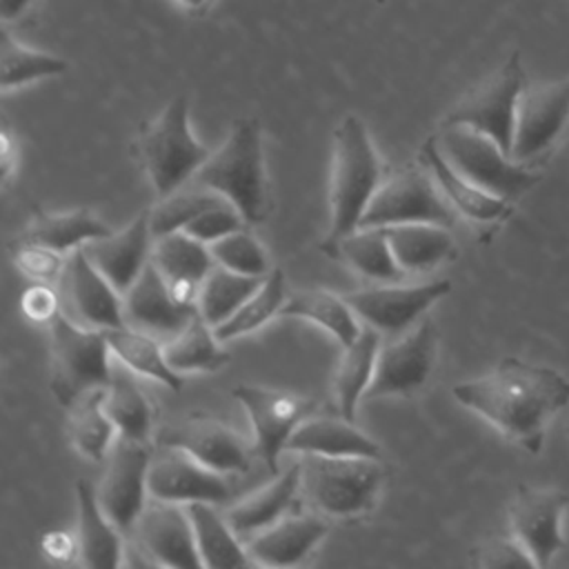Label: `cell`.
Here are the masks:
<instances>
[{"label": "cell", "mask_w": 569, "mask_h": 569, "mask_svg": "<svg viewBox=\"0 0 569 569\" xmlns=\"http://www.w3.org/2000/svg\"><path fill=\"white\" fill-rule=\"evenodd\" d=\"M385 180L382 160L371 142L367 124L349 113L333 131V164L329 187V231L322 251L336 244L362 222L367 207Z\"/></svg>", "instance_id": "7a4b0ae2"}, {"label": "cell", "mask_w": 569, "mask_h": 569, "mask_svg": "<svg viewBox=\"0 0 569 569\" xmlns=\"http://www.w3.org/2000/svg\"><path fill=\"white\" fill-rule=\"evenodd\" d=\"M36 0H0V18L2 22H16L22 20L31 9Z\"/></svg>", "instance_id": "7dc6e473"}, {"label": "cell", "mask_w": 569, "mask_h": 569, "mask_svg": "<svg viewBox=\"0 0 569 569\" xmlns=\"http://www.w3.org/2000/svg\"><path fill=\"white\" fill-rule=\"evenodd\" d=\"M196 313V307H184L173 300L153 262L144 267L140 278L122 296L124 325L153 336L162 345L178 336Z\"/></svg>", "instance_id": "ffe728a7"}, {"label": "cell", "mask_w": 569, "mask_h": 569, "mask_svg": "<svg viewBox=\"0 0 569 569\" xmlns=\"http://www.w3.org/2000/svg\"><path fill=\"white\" fill-rule=\"evenodd\" d=\"M284 284H287L284 273L280 269H271L262 278L258 289L238 307V311H233L222 325L213 329L216 338L222 342V340L251 333L260 329L264 322H269L271 318L280 316V309L289 298Z\"/></svg>", "instance_id": "f35d334b"}, {"label": "cell", "mask_w": 569, "mask_h": 569, "mask_svg": "<svg viewBox=\"0 0 569 569\" xmlns=\"http://www.w3.org/2000/svg\"><path fill=\"white\" fill-rule=\"evenodd\" d=\"M280 316L302 318L320 325L340 342V347L351 345L362 331V320L356 316L347 298H340L327 289H305L291 293L280 309Z\"/></svg>", "instance_id": "d6a6232c"}, {"label": "cell", "mask_w": 569, "mask_h": 569, "mask_svg": "<svg viewBox=\"0 0 569 569\" xmlns=\"http://www.w3.org/2000/svg\"><path fill=\"white\" fill-rule=\"evenodd\" d=\"M438 333L431 320H420L409 331L380 345L373 380L365 398H407L431 376Z\"/></svg>", "instance_id": "9a60e30c"}, {"label": "cell", "mask_w": 569, "mask_h": 569, "mask_svg": "<svg viewBox=\"0 0 569 569\" xmlns=\"http://www.w3.org/2000/svg\"><path fill=\"white\" fill-rule=\"evenodd\" d=\"M567 431H569V425H567Z\"/></svg>", "instance_id": "f907efd6"}, {"label": "cell", "mask_w": 569, "mask_h": 569, "mask_svg": "<svg viewBox=\"0 0 569 569\" xmlns=\"http://www.w3.org/2000/svg\"><path fill=\"white\" fill-rule=\"evenodd\" d=\"M64 260L60 251H53L49 247L36 244V242H22L16 249V264L18 269L31 278L33 282H44V284H58Z\"/></svg>", "instance_id": "ee69618b"}, {"label": "cell", "mask_w": 569, "mask_h": 569, "mask_svg": "<svg viewBox=\"0 0 569 569\" xmlns=\"http://www.w3.org/2000/svg\"><path fill=\"white\" fill-rule=\"evenodd\" d=\"M158 445L182 449L224 476L244 473L251 467V456L240 433L207 413H191L162 427Z\"/></svg>", "instance_id": "ac0fdd59"}, {"label": "cell", "mask_w": 569, "mask_h": 569, "mask_svg": "<svg viewBox=\"0 0 569 569\" xmlns=\"http://www.w3.org/2000/svg\"><path fill=\"white\" fill-rule=\"evenodd\" d=\"M111 353L127 365L133 373L153 378L167 385L171 391L182 389V378L173 371L164 358V345L153 336H147L133 327H113L104 331Z\"/></svg>", "instance_id": "e575fe53"}, {"label": "cell", "mask_w": 569, "mask_h": 569, "mask_svg": "<svg viewBox=\"0 0 569 569\" xmlns=\"http://www.w3.org/2000/svg\"><path fill=\"white\" fill-rule=\"evenodd\" d=\"M380 345H382L380 333L373 327L362 325V331L358 333V338L351 345L342 347L345 353L336 371L333 391H336L338 413H342L349 420H356L358 402L360 398H365L373 380Z\"/></svg>", "instance_id": "4dcf8cb0"}, {"label": "cell", "mask_w": 569, "mask_h": 569, "mask_svg": "<svg viewBox=\"0 0 569 569\" xmlns=\"http://www.w3.org/2000/svg\"><path fill=\"white\" fill-rule=\"evenodd\" d=\"M569 507V493L558 489L518 487L509 507L511 536L531 556L533 567H549L562 551V516Z\"/></svg>", "instance_id": "e0dca14e"}, {"label": "cell", "mask_w": 569, "mask_h": 569, "mask_svg": "<svg viewBox=\"0 0 569 569\" xmlns=\"http://www.w3.org/2000/svg\"><path fill=\"white\" fill-rule=\"evenodd\" d=\"M149 467V496L156 500L191 505L211 502L222 505L231 498L227 476L202 465L193 456L176 447L158 445Z\"/></svg>", "instance_id": "d6986e66"}, {"label": "cell", "mask_w": 569, "mask_h": 569, "mask_svg": "<svg viewBox=\"0 0 569 569\" xmlns=\"http://www.w3.org/2000/svg\"><path fill=\"white\" fill-rule=\"evenodd\" d=\"M151 262L164 278L176 302L196 307L200 287L216 267L209 244L196 240L187 231H173L153 240Z\"/></svg>", "instance_id": "603a6c76"}, {"label": "cell", "mask_w": 569, "mask_h": 569, "mask_svg": "<svg viewBox=\"0 0 569 569\" xmlns=\"http://www.w3.org/2000/svg\"><path fill=\"white\" fill-rule=\"evenodd\" d=\"M385 229L391 251L407 276L431 271L456 253V242L449 227L433 222H407Z\"/></svg>", "instance_id": "83f0119b"}, {"label": "cell", "mask_w": 569, "mask_h": 569, "mask_svg": "<svg viewBox=\"0 0 569 569\" xmlns=\"http://www.w3.org/2000/svg\"><path fill=\"white\" fill-rule=\"evenodd\" d=\"M51 333V393L62 405H73L93 389H104L111 380L109 342L104 331L87 329L62 313L49 322Z\"/></svg>", "instance_id": "8992f818"}, {"label": "cell", "mask_w": 569, "mask_h": 569, "mask_svg": "<svg viewBox=\"0 0 569 569\" xmlns=\"http://www.w3.org/2000/svg\"><path fill=\"white\" fill-rule=\"evenodd\" d=\"M193 182L227 198L249 227L260 224L269 213L260 122L256 118L236 120L224 142L198 169Z\"/></svg>", "instance_id": "3957f363"}, {"label": "cell", "mask_w": 569, "mask_h": 569, "mask_svg": "<svg viewBox=\"0 0 569 569\" xmlns=\"http://www.w3.org/2000/svg\"><path fill=\"white\" fill-rule=\"evenodd\" d=\"M104 409L113 420L118 436L149 442L153 409L127 365L111 369V380L104 387Z\"/></svg>", "instance_id": "836d02e7"}, {"label": "cell", "mask_w": 569, "mask_h": 569, "mask_svg": "<svg viewBox=\"0 0 569 569\" xmlns=\"http://www.w3.org/2000/svg\"><path fill=\"white\" fill-rule=\"evenodd\" d=\"M149 442L118 436L107 453V469L100 487H96L98 502L107 518L129 536L142 509L149 502Z\"/></svg>", "instance_id": "30bf717a"}, {"label": "cell", "mask_w": 569, "mask_h": 569, "mask_svg": "<svg viewBox=\"0 0 569 569\" xmlns=\"http://www.w3.org/2000/svg\"><path fill=\"white\" fill-rule=\"evenodd\" d=\"M129 536L149 565L202 567L187 505L149 498Z\"/></svg>", "instance_id": "2e32d148"}, {"label": "cell", "mask_w": 569, "mask_h": 569, "mask_svg": "<svg viewBox=\"0 0 569 569\" xmlns=\"http://www.w3.org/2000/svg\"><path fill=\"white\" fill-rule=\"evenodd\" d=\"M418 160L431 173V178L436 180L440 193L451 204V209L462 213L465 218H469L473 222L491 224V222H500L511 216L513 207L509 200L491 196L489 191L480 189L478 184H473L469 178H465L462 173H458L451 167V162L440 151L436 136H429L422 142Z\"/></svg>", "instance_id": "cb8c5ba5"}, {"label": "cell", "mask_w": 569, "mask_h": 569, "mask_svg": "<svg viewBox=\"0 0 569 569\" xmlns=\"http://www.w3.org/2000/svg\"><path fill=\"white\" fill-rule=\"evenodd\" d=\"M22 313L33 322H51L60 313V296L56 284L33 282L20 300Z\"/></svg>", "instance_id": "bcb514c9"}, {"label": "cell", "mask_w": 569, "mask_h": 569, "mask_svg": "<svg viewBox=\"0 0 569 569\" xmlns=\"http://www.w3.org/2000/svg\"><path fill=\"white\" fill-rule=\"evenodd\" d=\"M209 249H211L216 264L227 267L231 271H238L244 276H256V278H264L271 271L269 256H267L264 247L258 242V238L253 233L247 231V227L211 242Z\"/></svg>", "instance_id": "b9f144b4"}, {"label": "cell", "mask_w": 569, "mask_h": 569, "mask_svg": "<svg viewBox=\"0 0 569 569\" xmlns=\"http://www.w3.org/2000/svg\"><path fill=\"white\" fill-rule=\"evenodd\" d=\"M385 482L380 458L302 453L300 493L313 511L329 518H356L376 507Z\"/></svg>", "instance_id": "277c9868"}, {"label": "cell", "mask_w": 569, "mask_h": 569, "mask_svg": "<svg viewBox=\"0 0 569 569\" xmlns=\"http://www.w3.org/2000/svg\"><path fill=\"white\" fill-rule=\"evenodd\" d=\"M260 282L262 278L244 276L216 264L200 287L196 309L216 329L233 311H238V307L258 289Z\"/></svg>", "instance_id": "ab89813d"}, {"label": "cell", "mask_w": 569, "mask_h": 569, "mask_svg": "<svg viewBox=\"0 0 569 569\" xmlns=\"http://www.w3.org/2000/svg\"><path fill=\"white\" fill-rule=\"evenodd\" d=\"M527 87L520 53L513 51L493 73L480 80L440 122V127H469L489 136L511 156L516 111Z\"/></svg>", "instance_id": "ba28073f"}, {"label": "cell", "mask_w": 569, "mask_h": 569, "mask_svg": "<svg viewBox=\"0 0 569 569\" xmlns=\"http://www.w3.org/2000/svg\"><path fill=\"white\" fill-rule=\"evenodd\" d=\"M451 393L500 433L538 453L549 420L569 405V378L553 367L507 356L487 376L453 385Z\"/></svg>", "instance_id": "6da1fadb"}, {"label": "cell", "mask_w": 569, "mask_h": 569, "mask_svg": "<svg viewBox=\"0 0 569 569\" xmlns=\"http://www.w3.org/2000/svg\"><path fill=\"white\" fill-rule=\"evenodd\" d=\"M231 393L244 407L251 420L258 456L276 476L278 458L282 451H287L289 438L298 425L313 413V400L293 391L256 385H238Z\"/></svg>", "instance_id": "4fadbf2b"}, {"label": "cell", "mask_w": 569, "mask_h": 569, "mask_svg": "<svg viewBox=\"0 0 569 569\" xmlns=\"http://www.w3.org/2000/svg\"><path fill=\"white\" fill-rule=\"evenodd\" d=\"M569 127V78L525 87L513 127L511 158L529 164L545 158Z\"/></svg>", "instance_id": "8fae6325"}, {"label": "cell", "mask_w": 569, "mask_h": 569, "mask_svg": "<svg viewBox=\"0 0 569 569\" xmlns=\"http://www.w3.org/2000/svg\"><path fill=\"white\" fill-rule=\"evenodd\" d=\"M473 565L476 567H533L531 556L525 551V547L511 536V538H489L473 551Z\"/></svg>", "instance_id": "f6af8a7d"}, {"label": "cell", "mask_w": 569, "mask_h": 569, "mask_svg": "<svg viewBox=\"0 0 569 569\" xmlns=\"http://www.w3.org/2000/svg\"><path fill=\"white\" fill-rule=\"evenodd\" d=\"M176 2H180L191 16H204L216 0H176Z\"/></svg>", "instance_id": "c3c4849f"}, {"label": "cell", "mask_w": 569, "mask_h": 569, "mask_svg": "<svg viewBox=\"0 0 569 569\" xmlns=\"http://www.w3.org/2000/svg\"><path fill=\"white\" fill-rule=\"evenodd\" d=\"M11 147H13V142H11L9 133L4 131V133H2V171H4V178L9 176L11 162H13V151H11Z\"/></svg>", "instance_id": "681fc988"}, {"label": "cell", "mask_w": 569, "mask_h": 569, "mask_svg": "<svg viewBox=\"0 0 569 569\" xmlns=\"http://www.w3.org/2000/svg\"><path fill=\"white\" fill-rule=\"evenodd\" d=\"M60 313L87 329H113L124 325L122 293L98 271L84 249H73L56 284Z\"/></svg>", "instance_id": "5bb4252c"}, {"label": "cell", "mask_w": 569, "mask_h": 569, "mask_svg": "<svg viewBox=\"0 0 569 569\" xmlns=\"http://www.w3.org/2000/svg\"><path fill=\"white\" fill-rule=\"evenodd\" d=\"M109 233L111 227L89 209L36 211L20 240L36 242L60 253H71L73 249Z\"/></svg>", "instance_id": "f1b7e54d"}, {"label": "cell", "mask_w": 569, "mask_h": 569, "mask_svg": "<svg viewBox=\"0 0 569 569\" xmlns=\"http://www.w3.org/2000/svg\"><path fill=\"white\" fill-rule=\"evenodd\" d=\"M0 58H2V91L20 89L29 82L62 76L69 69V62L60 56L31 49L24 42H20L9 24L4 22L0 31Z\"/></svg>", "instance_id": "74e56055"}, {"label": "cell", "mask_w": 569, "mask_h": 569, "mask_svg": "<svg viewBox=\"0 0 569 569\" xmlns=\"http://www.w3.org/2000/svg\"><path fill=\"white\" fill-rule=\"evenodd\" d=\"M325 251L371 282H402L407 276L391 251L385 227H358Z\"/></svg>", "instance_id": "f546056e"}, {"label": "cell", "mask_w": 569, "mask_h": 569, "mask_svg": "<svg viewBox=\"0 0 569 569\" xmlns=\"http://www.w3.org/2000/svg\"><path fill=\"white\" fill-rule=\"evenodd\" d=\"M244 227H249V224L244 222L242 213L224 198L218 204L202 211L182 231H187L189 236H193L196 240H200L204 244H211V242L224 238L227 233H233V231L244 229Z\"/></svg>", "instance_id": "7bdbcfd3"}, {"label": "cell", "mask_w": 569, "mask_h": 569, "mask_svg": "<svg viewBox=\"0 0 569 569\" xmlns=\"http://www.w3.org/2000/svg\"><path fill=\"white\" fill-rule=\"evenodd\" d=\"M82 249L98 271L124 296L151 262V211H140L122 231H111L109 236L96 238Z\"/></svg>", "instance_id": "44dd1931"}, {"label": "cell", "mask_w": 569, "mask_h": 569, "mask_svg": "<svg viewBox=\"0 0 569 569\" xmlns=\"http://www.w3.org/2000/svg\"><path fill=\"white\" fill-rule=\"evenodd\" d=\"M164 358L178 373H213L231 360V356L220 347L213 327L200 313H196L178 336L164 342Z\"/></svg>", "instance_id": "d590c367"}, {"label": "cell", "mask_w": 569, "mask_h": 569, "mask_svg": "<svg viewBox=\"0 0 569 569\" xmlns=\"http://www.w3.org/2000/svg\"><path fill=\"white\" fill-rule=\"evenodd\" d=\"M187 511L193 525L202 567L231 569V567L251 565V558L247 553V547L242 545V538L231 529L229 520L216 511V505L191 502L187 505Z\"/></svg>", "instance_id": "1f68e13d"}, {"label": "cell", "mask_w": 569, "mask_h": 569, "mask_svg": "<svg viewBox=\"0 0 569 569\" xmlns=\"http://www.w3.org/2000/svg\"><path fill=\"white\" fill-rule=\"evenodd\" d=\"M224 200L220 193L204 189L193 182V187H180L178 191L158 198V204L151 211V233L153 240L173 231H182L191 220H196L202 211Z\"/></svg>", "instance_id": "60d3db41"}, {"label": "cell", "mask_w": 569, "mask_h": 569, "mask_svg": "<svg viewBox=\"0 0 569 569\" xmlns=\"http://www.w3.org/2000/svg\"><path fill=\"white\" fill-rule=\"evenodd\" d=\"M76 502H78V531L76 549L80 565L84 567H120L124 545V533L107 518L98 502L96 487L89 480L76 482Z\"/></svg>", "instance_id": "d4e9b609"}, {"label": "cell", "mask_w": 569, "mask_h": 569, "mask_svg": "<svg viewBox=\"0 0 569 569\" xmlns=\"http://www.w3.org/2000/svg\"><path fill=\"white\" fill-rule=\"evenodd\" d=\"M300 493V462L291 465L282 473L249 493L247 498L231 505L224 513L231 529L242 538H251L258 531L267 529L269 525L278 522L282 516L289 513L296 496Z\"/></svg>", "instance_id": "4316f807"}, {"label": "cell", "mask_w": 569, "mask_h": 569, "mask_svg": "<svg viewBox=\"0 0 569 569\" xmlns=\"http://www.w3.org/2000/svg\"><path fill=\"white\" fill-rule=\"evenodd\" d=\"M67 409L71 445L89 460H104L118 438V429L104 409V389L87 391Z\"/></svg>", "instance_id": "8d00e7d4"}, {"label": "cell", "mask_w": 569, "mask_h": 569, "mask_svg": "<svg viewBox=\"0 0 569 569\" xmlns=\"http://www.w3.org/2000/svg\"><path fill=\"white\" fill-rule=\"evenodd\" d=\"M407 222H433L453 227L456 213L440 193L431 173L420 167H402L382 180L360 227H391Z\"/></svg>", "instance_id": "9c48e42d"}, {"label": "cell", "mask_w": 569, "mask_h": 569, "mask_svg": "<svg viewBox=\"0 0 569 569\" xmlns=\"http://www.w3.org/2000/svg\"><path fill=\"white\" fill-rule=\"evenodd\" d=\"M287 451L296 453H320V456H358V458H380V445L356 427V420L342 413L331 416H309L298 425L289 438Z\"/></svg>", "instance_id": "484cf974"}, {"label": "cell", "mask_w": 569, "mask_h": 569, "mask_svg": "<svg viewBox=\"0 0 569 569\" xmlns=\"http://www.w3.org/2000/svg\"><path fill=\"white\" fill-rule=\"evenodd\" d=\"M329 533L322 513H287L278 522L244 540L251 562L264 567L300 565Z\"/></svg>", "instance_id": "7402d4cb"}, {"label": "cell", "mask_w": 569, "mask_h": 569, "mask_svg": "<svg viewBox=\"0 0 569 569\" xmlns=\"http://www.w3.org/2000/svg\"><path fill=\"white\" fill-rule=\"evenodd\" d=\"M451 291L449 280H433L420 284L402 282H380L376 287L358 289L347 293V302L362 320V325L373 327L380 336L396 338L411 327L447 293Z\"/></svg>", "instance_id": "7c38bea8"}, {"label": "cell", "mask_w": 569, "mask_h": 569, "mask_svg": "<svg viewBox=\"0 0 569 569\" xmlns=\"http://www.w3.org/2000/svg\"><path fill=\"white\" fill-rule=\"evenodd\" d=\"M144 173L158 198L189 184L211 151L198 142L189 127L187 96H173L149 122L136 142Z\"/></svg>", "instance_id": "5b68a950"}, {"label": "cell", "mask_w": 569, "mask_h": 569, "mask_svg": "<svg viewBox=\"0 0 569 569\" xmlns=\"http://www.w3.org/2000/svg\"><path fill=\"white\" fill-rule=\"evenodd\" d=\"M436 138L451 167L491 196L511 202L540 180L527 164L516 162L500 144L476 129L440 127Z\"/></svg>", "instance_id": "52a82bcc"}]
</instances>
